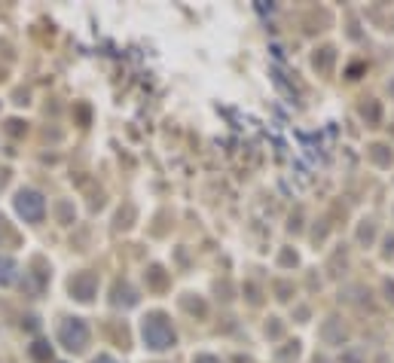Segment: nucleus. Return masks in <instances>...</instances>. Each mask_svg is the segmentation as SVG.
<instances>
[{"label":"nucleus","instance_id":"obj_1","mask_svg":"<svg viewBox=\"0 0 394 363\" xmlns=\"http://www.w3.org/2000/svg\"><path fill=\"white\" fill-rule=\"evenodd\" d=\"M141 339H144V345L150 351H168L175 345V330H171L168 318L163 311H153V315L144 318V324H141Z\"/></svg>","mask_w":394,"mask_h":363},{"label":"nucleus","instance_id":"obj_2","mask_svg":"<svg viewBox=\"0 0 394 363\" xmlns=\"http://www.w3.org/2000/svg\"><path fill=\"white\" fill-rule=\"evenodd\" d=\"M58 342H62L67 351H83L89 345V327L80 318H67V320H62V327H58Z\"/></svg>","mask_w":394,"mask_h":363},{"label":"nucleus","instance_id":"obj_3","mask_svg":"<svg viewBox=\"0 0 394 363\" xmlns=\"http://www.w3.org/2000/svg\"><path fill=\"white\" fill-rule=\"evenodd\" d=\"M16 211L22 214L28 223H40L46 217V199L37 193V189H22L16 196Z\"/></svg>","mask_w":394,"mask_h":363},{"label":"nucleus","instance_id":"obj_4","mask_svg":"<svg viewBox=\"0 0 394 363\" xmlns=\"http://www.w3.org/2000/svg\"><path fill=\"white\" fill-rule=\"evenodd\" d=\"M95 290H98V278L92 272H80V275L70 278V294H74L80 302H89L95 296Z\"/></svg>","mask_w":394,"mask_h":363},{"label":"nucleus","instance_id":"obj_5","mask_svg":"<svg viewBox=\"0 0 394 363\" xmlns=\"http://www.w3.org/2000/svg\"><path fill=\"white\" fill-rule=\"evenodd\" d=\"M18 278V266L13 257H0V284H13V281Z\"/></svg>","mask_w":394,"mask_h":363},{"label":"nucleus","instance_id":"obj_6","mask_svg":"<svg viewBox=\"0 0 394 363\" xmlns=\"http://www.w3.org/2000/svg\"><path fill=\"white\" fill-rule=\"evenodd\" d=\"M114 306H135L138 302V296H135V290H131L128 284H116L114 287Z\"/></svg>","mask_w":394,"mask_h":363},{"label":"nucleus","instance_id":"obj_7","mask_svg":"<svg viewBox=\"0 0 394 363\" xmlns=\"http://www.w3.org/2000/svg\"><path fill=\"white\" fill-rule=\"evenodd\" d=\"M31 351H34V357H37V360L49 357V348H46V342H34V348H31Z\"/></svg>","mask_w":394,"mask_h":363},{"label":"nucleus","instance_id":"obj_8","mask_svg":"<svg viewBox=\"0 0 394 363\" xmlns=\"http://www.w3.org/2000/svg\"><path fill=\"white\" fill-rule=\"evenodd\" d=\"M193 363H220L217 357H211V354H202V357H196Z\"/></svg>","mask_w":394,"mask_h":363},{"label":"nucleus","instance_id":"obj_9","mask_svg":"<svg viewBox=\"0 0 394 363\" xmlns=\"http://www.w3.org/2000/svg\"><path fill=\"white\" fill-rule=\"evenodd\" d=\"M92 363H116V360H114V357H110V354H101V357H95Z\"/></svg>","mask_w":394,"mask_h":363},{"label":"nucleus","instance_id":"obj_10","mask_svg":"<svg viewBox=\"0 0 394 363\" xmlns=\"http://www.w3.org/2000/svg\"><path fill=\"white\" fill-rule=\"evenodd\" d=\"M385 290H388V299H391V302H394V287H391V284H388V287H385Z\"/></svg>","mask_w":394,"mask_h":363}]
</instances>
